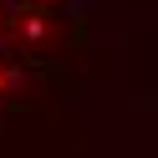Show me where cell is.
<instances>
[{"label": "cell", "instance_id": "obj_1", "mask_svg": "<svg viewBox=\"0 0 158 158\" xmlns=\"http://www.w3.org/2000/svg\"><path fill=\"white\" fill-rule=\"evenodd\" d=\"M15 5H21V10H31V15H51L61 0H15Z\"/></svg>", "mask_w": 158, "mask_h": 158}]
</instances>
